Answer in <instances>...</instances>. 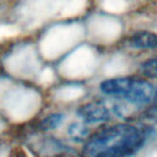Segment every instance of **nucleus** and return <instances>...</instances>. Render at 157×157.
Returning a JSON list of instances; mask_svg holds the SVG:
<instances>
[{
	"mask_svg": "<svg viewBox=\"0 0 157 157\" xmlns=\"http://www.w3.org/2000/svg\"><path fill=\"white\" fill-rule=\"evenodd\" d=\"M155 99H157V87H156V97H155Z\"/></svg>",
	"mask_w": 157,
	"mask_h": 157,
	"instance_id": "6e6552de",
	"label": "nucleus"
},
{
	"mask_svg": "<svg viewBox=\"0 0 157 157\" xmlns=\"http://www.w3.org/2000/svg\"><path fill=\"white\" fill-rule=\"evenodd\" d=\"M77 114L85 123L97 124L109 120L112 115H123V108L119 104L109 105L104 102H91L81 105Z\"/></svg>",
	"mask_w": 157,
	"mask_h": 157,
	"instance_id": "7ed1b4c3",
	"label": "nucleus"
},
{
	"mask_svg": "<svg viewBox=\"0 0 157 157\" xmlns=\"http://www.w3.org/2000/svg\"><path fill=\"white\" fill-rule=\"evenodd\" d=\"M151 130L132 124H115L90 136L85 144L86 157H131L142 148Z\"/></svg>",
	"mask_w": 157,
	"mask_h": 157,
	"instance_id": "f257e3e1",
	"label": "nucleus"
},
{
	"mask_svg": "<svg viewBox=\"0 0 157 157\" xmlns=\"http://www.w3.org/2000/svg\"><path fill=\"white\" fill-rule=\"evenodd\" d=\"M63 121V115L61 114H52L49 117H47L43 120V126L44 129H55L60 123Z\"/></svg>",
	"mask_w": 157,
	"mask_h": 157,
	"instance_id": "0eeeda50",
	"label": "nucleus"
},
{
	"mask_svg": "<svg viewBox=\"0 0 157 157\" xmlns=\"http://www.w3.org/2000/svg\"><path fill=\"white\" fill-rule=\"evenodd\" d=\"M67 132L74 137V139H76V140H81V139H86V136H87V129H86V126L85 125H82V124H78V123H74V124H71L70 125V128H69V130H67Z\"/></svg>",
	"mask_w": 157,
	"mask_h": 157,
	"instance_id": "423d86ee",
	"label": "nucleus"
},
{
	"mask_svg": "<svg viewBox=\"0 0 157 157\" xmlns=\"http://www.w3.org/2000/svg\"><path fill=\"white\" fill-rule=\"evenodd\" d=\"M140 71L145 77L157 78V55H155V56L150 58L148 60H146L141 65Z\"/></svg>",
	"mask_w": 157,
	"mask_h": 157,
	"instance_id": "39448f33",
	"label": "nucleus"
},
{
	"mask_svg": "<svg viewBox=\"0 0 157 157\" xmlns=\"http://www.w3.org/2000/svg\"><path fill=\"white\" fill-rule=\"evenodd\" d=\"M129 45L137 50H153L157 48V33L152 31H136L128 39Z\"/></svg>",
	"mask_w": 157,
	"mask_h": 157,
	"instance_id": "20e7f679",
	"label": "nucleus"
},
{
	"mask_svg": "<svg viewBox=\"0 0 157 157\" xmlns=\"http://www.w3.org/2000/svg\"><path fill=\"white\" fill-rule=\"evenodd\" d=\"M99 88L109 97L120 98L136 105L148 104L156 97V87L145 78L112 77L104 80Z\"/></svg>",
	"mask_w": 157,
	"mask_h": 157,
	"instance_id": "f03ea898",
	"label": "nucleus"
}]
</instances>
